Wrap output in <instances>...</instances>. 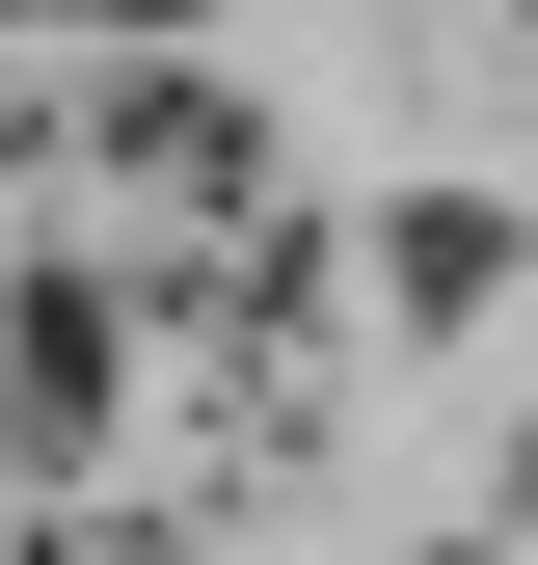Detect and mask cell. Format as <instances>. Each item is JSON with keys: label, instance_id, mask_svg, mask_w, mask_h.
<instances>
[{"label": "cell", "instance_id": "1", "mask_svg": "<svg viewBox=\"0 0 538 565\" xmlns=\"http://www.w3.org/2000/svg\"><path fill=\"white\" fill-rule=\"evenodd\" d=\"M108 28H189V0H108Z\"/></svg>", "mask_w": 538, "mask_h": 565}]
</instances>
